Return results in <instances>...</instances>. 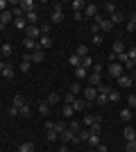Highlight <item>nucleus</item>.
<instances>
[{
  "label": "nucleus",
  "mask_w": 136,
  "mask_h": 152,
  "mask_svg": "<svg viewBox=\"0 0 136 152\" xmlns=\"http://www.w3.org/2000/svg\"><path fill=\"white\" fill-rule=\"evenodd\" d=\"M59 100H64V98H61V95H59V93H50V95H48V98H45V102H48L50 107H52V104H57Z\"/></svg>",
  "instance_id": "nucleus-25"
},
{
  "label": "nucleus",
  "mask_w": 136,
  "mask_h": 152,
  "mask_svg": "<svg viewBox=\"0 0 136 152\" xmlns=\"http://www.w3.org/2000/svg\"><path fill=\"white\" fill-rule=\"evenodd\" d=\"M52 129H55V132H57V134H61V132H66L68 127H66V123H64V121H57V123H55V127H52Z\"/></svg>",
  "instance_id": "nucleus-33"
},
{
  "label": "nucleus",
  "mask_w": 136,
  "mask_h": 152,
  "mask_svg": "<svg viewBox=\"0 0 136 152\" xmlns=\"http://www.w3.org/2000/svg\"><path fill=\"white\" fill-rule=\"evenodd\" d=\"M123 139L127 141V143H129V141H136V129L134 127H125L123 129Z\"/></svg>",
  "instance_id": "nucleus-11"
},
{
  "label": "nucleus",
  "mask_w": 136,
  "mask_h": 152,
  "mask_svg": "<svg viewBox=\"0 0 136 152\" xmlns=\"http://www.w3.org/2000/svg\"><path fill=\"white\" fill-rule=\"evenodd\" d=\"M86 82H89V86H100V84H102V75H100V73H91L89 77H86Z\"/></svg>",
  "instance_id": "nucleus-9"
},
{
  "label": "nucleus",
  "mask_w": 136,
  "mask_h": 152,
  "mask_svg": "<svg viewBox=\"0 0 136 152\" xmlns=\"http://www.w3.org/2000/svg\"><path fill=\"white\" fill-rule=\"evenodd\" d=\"M73 12H84V7H86V2L84 0H73Z\"/></svg>",
  "instance_id": "nucleus-27"
},
{
  "label": "nucleus",
  "mask_w": 136,
  "mask_h": 152,
  "mask_svg": "<svg viewBox=\"0 0 136 152\" xmlns=\"http://www.w3.org/2000/svg\"><path fill=\"white\" fill-rule=\"evenodd\" d=\"M0 61H2V55H0Z\"/></svg>",
  "instance_id": "nucleus-62"
},
{
  "label": "nucleus",
  "mask_w": 136,
  "mask_h": 152,
  "mask_svg": "<svg viewBox=\"0 0 136 152\" xmlns=\"http://www.w3.org/2000/svg\"><path fill=\"white\" fill-rule=\"evenodd\" d=\"M82 123H84V127H91L93 123H95V116H84V121H82Z\"/></svg>",
  "instance_id": "nucleus-45"
},
{
  "label": "nucleus",
  "mask_w": 136,
  "mask_h": 152,
  "mask_svg": "<svg viewBox=\"0 0 136 152\" xmlns=\"http://www.w3.org/2000/svg\"><path fill=\"white\" fill-rule=\"evenodd\" d=\"M127 152H136V141H129V143H127Z\"/></svg>",
  "instance_id": "nucleus-52"
},
{
  "label": "nucleus",
  "mask_w": 136,
  "mask_h": 152,
  "mask_svg": "<svg viewBox=\"0 0 136 152\" xmlns=\"http://www.w3.org/2000/svg\"><path fill=\"white\" fill-rule=\"evenodd\" d=\"M9 116H20V109H16V107H12V109H9Z\"/></svg>",
  "instance_id": "nucleus-56"
},
{
  "label": "nucleus",
  "mask_w": 136,
  "mask_h": 152,
  "mask_svg": "<svg viewBox=\"0 0 136 152\" xmlns=\"http://www.w3.org/2000/svg\"><path fill=\"white\" fill-rule=\"evenodd\" d=\"M102 43V34H95V37H93V45H100Z\"/></svg>",
  "instance_id": "nucleus-54"
},
{
  "label": "nucleus",
  "mask_w": 136,
  "mask_h": 152,
  "mask_svg": "<svg viewBox=\"0 0 136 152\" xmlns=\"http://www.w3.org/2000/svg\"><path fill=\"white\" fill-rule=\"evenodd\" d=\"M89 136H91V132H89V127H82V129H79L77 132V136H75V143H84V141H89Z\"/></svg>",
  "instance_id": "nucleus-10"
},
{
  "label": "nucleus",
  "mask_w": 136,
  "mask_h": 152,
  "mask_svg": "<svg viewBox=\"0 0 136 152\" xmlns=\"http://www.w3.org/2000/svg\"><path fill=\"white\" fill-rule=\"evenodd\" d=\"M120 118H123L125 123H127V121H132V118H134V116H132V109H129V107L120 109Z\"/></svg>",
  "instance_id": "nucleus-30"
},
{
  "label": "nucleus",
  "mask_w": 136,
  "mask_h": 152,
  "mask_svg": "<svg viewBox=\"0 0 136 152\" xmlns=\"http://www.w3.org/2000/svg\"><path fill=\"white\" fill-rule=\"evenodd\" d=\"M18 152H34V143H32V141H25V143H20Z\"/></svg>",
  "instance_id": "nucleus-28"
},
{
  "label": "nucleus",
  "mask_w": 136,
  "mask_h": 152,
  "mask_svg": "<svg viewBox=\"0 0 136 152\" xmlns=\"http://www.w3.org/2000/svg\"><path fill=\"white\" fill-rule=\"evenodd\" d=\"M68 129H71V132H73V134H77V132H79V129H82V125H79V123H77V121H71V123H68Z\"/></svg>",
  "instance_id": "nucleus-36"
},
{
  "label": "nucleus",
  "mask_w": 136,
  "mask_h": 152,
  "mask_svg": "<svg viewBox=\"0 0 136 152\" xmlns=\"http://www.w3.org/2000/svg\"><path fill=\"white\" fill-rule=\"evenodd\" d=\"M75 136H77V134H73L71 129H66V132H61V134H59V141L68 145V143H75Z\"/></svg>",
  "instance_id": "nucleus-7"
},
{
  "label": "nucleus",
  "mask_w": 136,
  "mask_h": 152,
  "mask_svg": "<svg viewBox=\"0 0 136 152\" xmlns=\"http://www.w3.org/2000/svg\"><path fill=\"white\" fill-rule=\"evenodd\" d=\"M116 82H118V86H120V89H132V84H134V80H132L129 75H120V77L116 80Z\"/></svg>",
  "instance_id": "nucleus-8"
},
{
  "label": "nucleus",
  "mask_w": 136,
  "mask_h": 152,
  "mask_svg": "<svg viewBox=\"0 0 136 152\" xmlns=\"http://www.w3.org/2000/svg\"><path fill=\"white\" fill-rule=\"evenodd\" d=\"M7 7H9V2H7V0H0V14L7 12Z\"/></svg>",
  "instance_id": "nucleus-53"
},
{
  "label": "nucleus",
  "mask_w": 136,
  "mask_h": 152,
  "mask_svg": "<svg viewBox=\"0 0 136 152\" xmlns=\"http://www.w3.org/2000/svg\"><path fill=\"white\" fill-rule=\"evenodd\" d=\"M127 57H129V61H134V64H136V45L127 48Z\"/></svg>",
  "instance_id": "nucleus-40"
},
{
  "label": "nucleus",
  "mask_w": 136,
  "mask_h": 152,
  "mask_svg": "<svg viewBox=\"0 0 136 152\" xmlns=\"http://www.w3.org/2000/svg\"><path fill=\"white\" fill-rule=\"evenodd\" d=\"M73 18H75V20H82V18H84V14H82V12H75V14H73Z\"/></svg>",
  "instance_id": "nucleus-58"
},
{
  "label": "nucleus",
  "mask_w": 136,
  "mask_h": 152,
  "mask_svg": "<svg viewBox=\"0 0 136 152\" xmlns=\"http://www.w3.org/2000/svg\"><path fill=\"white\" fill-rule=\"evenodd\" d=\"M30 114H32V109L27 107V104H25V107H23V109H20V116H23V118H27V116H30Z\"/></svg>",
  "instance_id": "nucleus-50"
},
{
  "label": "nucleus",
  "mask_w": 136,
  "mask_h": 152,
  "mask_svg": "<svg viewBox=\"0 0 136 152\" xmlns=\"http://www.w3.org/2000/svg\"><path fill=\"white\" fill-rule=\"evenodd\" d=\"M12 52H14L12 43H2V48H0V55H2V57H9Z\"/></svg>",
  "instance_id": "nucleus-29"
},
{
  "label": "nucleus",
  "mask_w": 136,
  "mask_h": 152,
  "mask_svg": "<svg viewBox=\"0 0 136 152\" xmlns=\"http://www.w3.org/2000/svg\"><path fill=\"white\" fill-rule=\"evenodd\" d=\"M18 5L23 7V12H25V14H27V12H36V9H34V7H36V5H34L32 0H20Z\"/></svg>",
  "instance_id": "nucleus-15"
},
{
  "label": "nucleus",
  "mask_w": 136,
  "mask_h": 152,
  "mask_svg": "<svg viewBox=\"0 0 136 152\" xmlns=\"http://www.w3.org/2000/svg\"><path fill=\"white\" fill-rule=\"evenodd\" d=\"M86 152H95V150H93V148H89V150H86Z\"/></svg>",
  "instance_id": "nucleus-61"
},
{
  "label": "nucleus",
  "mask_w": 136,
  "mask_h": 152,
  "mask_svg": "<svg viewBox=\"0 0 136 152\" xmlns=\"http://www.w3.org/2000/svg\"><path fill=\"white\" fill-rule=\"evenodd\" d=\"M45 139H48V143H55V141L59 139V134L55 132V129H48V134H45Z\"/></svg>",
  "instance_id": "nucleus-34"
},
{
  "label": "nucleus",
  "mask_w": 136,
  "mask_h": 152,
  "mask_svg": "<svg viewBox=\"0 0 136 152\" xmlns=\"http://www.w3.org/2000/svg\"><path fill=\"white\" fill-rule=\"evenodd\" d=\"M75 77H77V80H84V77H86V68H82V66L75 68Z\"/></svg>",
  "instance_id": "nucleus-42"
},
{
  "label": "nucleus",
  "mask_w": 136,
  "mask_h": 152,
  "mask_svg": "<svg viewBox=\"0 0 136 152\" xmlns=\"http://www.w3.org/2000/svg\"><path fill=\"white\" fill-rule=\"evenodd\" d=\"M95 98H97V89L86 84V89H84V100H86V102H95Z\"/></svg>",
  "instance_id": "nucleus-6"
},
{
  "label": "nucleus",
  "mask_w": 136,
  "mask_h": 152,
  "mask_svg": "<svg viewBox=\"0 0 136 152\" xmlns=\"http://www.w3.org/2000/svg\"><path fill=\"white\" fill-rule=\"evenodd\" d=\"M14 25L18 27V30H27V20H25V16H23V18H14Z\"/></svg>",
  "instance_id": "nucleus-32"
},
{
  "label": "nucleus",
  "mask_w": 136,
  "mask_h": 152,
  "mask_svg": "<svg viewBox=\"0 0 136 152\" xmlns=\"http://www.w3.org/2000/svg\"><path fill=\"white\" fill-rule=\"evenodd\" d=\"M5 66H7V61H0V73L5 70Z\"/></svg>",
  "instance_id": "nucleus-60"
},
{
  "label": "nucleus",
  "mask_w": 136,
  "mask_h": 152,
  "mask_svg": "<svg viewBox=\"0 0 136 152\" xmlns=\"http://www.w3.org/2000/svg\"><path fill=\"white\" fill-rule=\"evenodd\" d=\"M25 20H27V25H36V23H39V14H36V12H27Z\"/></svg>",
  "instance_id": "nucleus-16"
},
{
  "label": "nucleus",
  "mask_w": 136,
  "mask_h": 152,
  "mask_svg": "<svg viewBox=\"0 0 136 152\" xmlns=\"http://www.w3.org/2000/svg\"><path fill=\"white\" fill-rule=\"evenodd\" d=\"M86 143H89V145L93 148V150H95V148L100 145V143H102V141H100V134H91V136H89V141H86Z\"/></svg>",
  "instance_id": "nucleus-17"
},
{
  "label": "nucleus",
  "mask_w": 136,
  "mask_h": 152,
  "mask_svg": "<svg viewBox=\"0 0 136 152\" xmlns=\"http://www.w3.org/2000/svg\"><path fill=\"white\" fill-rule=\"evenodd\" d=\"M111 52H113V55L118 57V55L127 52V48H125V43H123V41H113V50H111Z\"/></svg>",
  "instance_id": "nucleus-14"
},
{
  "label": "nucleus",
  "mask_w": 136,
  "mask_h": 152,
  "mask_svg": "<svg viewBox=\"0 0 136 152\" xmlns=\"http://www.w3.org/2000/svg\"><path fill=\"white\" fill-rule=\"evenodd\" d=\"M104 12H109V14H116L118 9H116V5H113V2H107V5H104Z\"/></svg>",
  "instance_id": "nucleus-46"
},
{
  "label": "nucleus",
  "mask_w": 136,
  "mask_h": 152,
  "mask_svg": "<svg viewBox=\"0 0 136 152\" xmlns=\"http://www.w3.org/2000/svg\"><path fill=\"white\" fill-rule=\"evenodd\" d=\"M95 102H97V104H102V107H104V104H107V102H109V95H104V93H97Z\"/></svg>",
  "instance_id": "nucleus-38"
},
{
  "label": "nucleus",
  "mask_w": 136,
  "mask_h": 152,
  "mask_svg": "<svg viewBox=\"0 0 136 152\" xmlns=\"http://www.w3.org/2000/svg\"><path fill=\"white\" fill-rule=\"evenodd\" d=\"M82 68H86V70H89V68H93V57H91V55L82 59Z\"/></svg>",
  "instance_id": "nucleus-37"
},
{
  "label": "nucleus",
  "mask_w": 136,
  "mask_h": 152,
  "mask_svg": "<svg viewBox=\"0 0 136 152\" xmlns=\"http://www.w3.org/2000/svg\"><path fill=\"white\" fill-rule=\"evenodd\" d=\"M25 34H27V39H34V41H39V39H41V30H39V25H27Z\"/></svg>",
  "instance_id": "nucleus-5"
},
{
  "label": "nucleus",
  "mask_w": 136,
  "mask_h": 152,
  "mask_svg": "<svg viewBox=\"0 0 136 152\" xmlns=\"http://www.w3.org/2000/svg\"><path fill=\"white\" fill-rule=\"evenodd\" d=\"M79 91H82V86H79V82H75V84L71 86V93H73V95H77Z\"/></svg>",
  "instance_id": "nucleus-48"
},
{
  "label": "nucleus",
  "mask_w": 136,
  "mask_h": 152,
  "mask_svg": "<svg viewBox=\"0 0 136 152\" xmlns=\"http://www.w3.org/2000/svg\"><path fill=\"white\" fill-rule=\"evenodd\" d=\"M61 116H64V118H73V116H75V109H73V104H64V109H61Z\"/></svg>",
  "instance_id": "nucleus-18"
},
{
  "label": "nucleus",
  "mask_w": 136,
  "mask_h": 152,
  "mask_svg": "<svg viewBox=\"0 0 136 152\" xmlns=\"http://www.w3.org/2000/svg\"><path fill=\"white\" fill-rule=\"evenodd\" d=\"M111 23H113V25H116V23H123V14H120V12H116V14H111Z\"/></svg>",
  "instance_id": "nucleus-41"
},
{
  "label": "nucleus",
  "mask_w": 136,
  "mask_h": 152,
  "mask_svg": "<svg viewBox=\"0 0 136 152\" xmlns=\"http://www.w3.org/2000/svg\"><path fill=\"white\" fill-rule=\"evenodd\" d=\"M109 75H111V77H116V80H118L120 75H125V73H123V64L111 61V64H109Z\"/></svg>",
  "instance_id": "nucleus-2"
},
{
  "label": "nucleus",
  "mask_w": 136,
  "mask_h": 152,
  "mask_svg": "<svg viewBox=\"0 0 136 152\" xmlns=\"http://www.w3.org/2000/svg\"><path fill=\"white\" fill-rule=\"evenodd\" d=\"M82 14H84L86 18H95L97 14H100V7L91 2V5H86V7H84V12H82Z\"/></svg>",
  "instance_id": "nucleus-4"
},
{
  "label": "nucleus",
  "mask_w": 136,
  "mask_h": 152,
  "mask_svg": "<svg viewBox=\"0 0 136 152\" xmlns=\"http://www.w3.org/2000/svg\"><path fill=\"white\" fill-rule=\"evenodd\" d=\"M120 100H123L120 91H118V89H111V93H109V102H120Z\"/></svg>",
  "instance_id": "nucleus-26"
},
{
  "label": "nucleus",
  "mask_w": 136,
  "mask_h": 152,
  "mask_svg": "<svg viewBox=\"0 0 136 152\" xmlns=\"http://www.w3.org/2000/svg\"><path fill=\"white\" fill-rule=\"evenodd\" d=\"M39 48H41L43 52L50 50V48H52V39H50V37H41V39H39Z\"/></svg>",
  "instance_id": "nucleus-13"
},
{
  "label": "nucleus",
  "mask_w": 136,
  "mask_h": 152,
  "mask_svg": "<svg viewBox=\"0 0 136 152\" xmlns=\"http://www.w3.org/2000/svg\"><path fill=\"white\" fill-rule=\"evenodd\" d=\"M61 20H64V12H52V16H50L52 25H57V23H61Z\"/></svg>",
  "instance_id": "nucleus-23"
},
{
  "label": "nucleus",
  "mask_w": 136,
  "mask_h": 152,
  "mask_svg": "<svg viewBox=\"0 0 136 152\" xmlns=\"http://www.w3.org/2000/svg\"><path fill=\"white\" fill-rule=\"evenodd\" d=\"M127 32H136V14L129 16V23H127Z\"/></svg>",
  "instance_id": "nucleus-39"
},
{
  "label": "nucleus",
  "mask_w": 136,
  "mask_h": 152,
  "mask_svg": "<svg viewBox=\"0 0 136 152\" xmlns=\"http://www.w3.org/2000/svg\"><path fill=\"white\" fill-rule=\"evenodd\" d=\"M75 98H77V95H73L71 91H68V95H66L64 100H66V104H73V102H75Z\"/></svg>",
  "instance_id": "nucleus-49"
},
{
  "label": "nucleus",
  "mask_w": 136,
  "mask_h": 152,
  "mask_svg": "<svg viewBox=\"0 0 136 152\" xmlns=\"http://www.w3.org/2000/svg\"><path fill=\"white\" fill-rule=\"evenodd\" d=\"M113 30V23H111L109 18H104L102 23H100V32H104V34H107V32H111Z\"/></svg>",
  "instance_id": "nucleus-19"
},
{
  "label": "nucleus",
  "mask_w": 136,
  "mask_h": 152,
  "mask_svg": "<svg viewBox=\"0 0 136 152\" xmlns=\"http://www.w3.org/2000/svg\"><path fill=\"white\" fill-rule=\"evenodd\" d=\"M95 152H109V150H107V145H104V143H100V145L95 148Z\"/></svg>",
  "instance_id": "nucleus-57"
},
{
  "label": "nucleus",
  "mask_w": 136,
  "mask_h": 152,
  "mask_svg": "<svg viewBox=\"0 0 136 152\" xmlns=\"http://www.w3.org/2000/svg\"><path fill=\"white\" fill-rule=\"evenodd\" d=\"M25 104H27V102H25V98H23V95H14V104H12V107H16V109H23Z\"/></svg>",
  "instance_id": "nucleus-21"
},
{
  "label": "nucleus",
  "mask_w": 136,
  "mask_h": 152,
  "mask_svg": "<svg viewBox=\"0 0 136 152\" xmlns=\"http://www.w3.org/2000/svg\"><path fill=\"white\" fill-rule=\"evenodd\" d=\"M43 59H45V52L41 50V48H39L36 52H32V61H34V64H41Z\"/></svg>",
  "instance_id": "nucleus-22"
},
{
  "label": "nucleus",
  "mask_w": 136,
  "mask_h": 152,
  "mask_svg": "<svg viewBox=\"0 0 136 152\" xmlns=\"http://www.w3.org/2000/svg\"><path fill=\"white\" fill-rule=\"evenodd\" d=\"M127 107H129V109H136V95H134V93L127 95Z\"/></svg>",
  "instance_id": "nucleus-43"
},
{
  "label": "nucleus",
  "mask_w": 136,
  "mask_h": 152,
  "mask_svg": "<svg viewBox=\"0 0 136 152\" xmlns=\"http://www.w3.org/2000/svg\"><path fill=\"white\" fill-rule=\"evenodd\" d=\"M52 12H64V5L61 2H52Z\"/></svg>",
  "instance_id": "nucleus-51"
},
{
  "label": "nucleus",
  "mask_w": 136,
  "mask_h": 152,
  "mask_svg": "<svg viewBox=\"0 0 136 152\" xmlns=\"http://www.w3.org/2000/svg\"><path fill=\"white\" fill-rule=\"evenodd\" d=\"M68 64H71L73 68H79V66H82V59H79L77 55H71V57H68Z\"/></svg>",
  "instance_id": "nucleus-31"
},
{
  "label": "nucleus",
  "mask_w": 136,
  "mask_h": 152,
  "mask_svg": "<svg viewBox=\"0 0 136 152\" xmlns=\"http://www.w3.org/2000/svg\"><path fill=\"white\" fill-rule=\"evenodd\" d=\"M100 129H102V125H100V123H93V125L89 127V132H91V134H100Z\"/></svg>",
  "instance_id": "nucleus-44"
},
{
  "label": "nucleus",
  "mask_w": 136,
  "mask_h": 152,
  "mask_svg": "<svg viewBox=\"0 0 136 152\" xmlns=\"http://www.w3.org/2000/svg\"><path fill=\"white\" fill-rule=\"evenodd\" d=\"M116 61H118V64H123V66H125V64L129 61V57H127V52H123V55H118V59H116Z\"/></svg>",
  "instance_id": "nucleus-47"
},
{
  "label": "nucleus",
  "mask_w": 136,
  "mask_h": 152,
  "mask_svg": "<svg viewBox=\"0 0 136 152\" xmlns=\"http://www.w3.org/2000/svg\"><path fill=\"white\" fill-rule=\"evenodd\" d=\"M2 77H5V80H12V77H14V68L9 66V64H7L5 70H2Z\"/></svg>",
  "instance_id": "nucleus-35"
},
{
  "label": "nucleus",
  "mask_w": 136,
  "mask_h": 152,
  "mask_svg": "<svg viewBox=\"0 0 136 152\" xmlns=\"http://www.w3.org/2000/svg\"><path fill=\"white\" fill-rule=\"evenodd\" d=\"M14 20V16H12V12H2L0 14V27H7L9 23Z\"/></svg>",
  "instance_id": "nucleus-12"
},
{
  "label": "nucleus",
  "mask_w": 136,
  "mask_h": 152,
  "mask_svg": "<svg viewBox=\"0 0 136 152\" xmlns=\"http://www.w3.org/2000/svg\"><path fill=\"white\" fill-rule=\"evenodd\" d=\"M75 55H77L79 59L89 57V45H86V43H82V45H79V48H77V52H75Z\"/></svg>",
  "instance_id": "nucleus-24"
},
{
  "label": "nucleus",
  "mask_w": 136,
  "mask_h": 152,
  "mask_svg": "<svg viewBox=\"0 0 136 152\" xmlns=\"http://www.w3.org/2000/svg\"><path fill=\"white\" fill-rule=\"evenodd\" d=\"M59 152H68V148H66V143H61V148H59Z\"/></svg>",
  "instance_id": "nucleus-59"
},
{
  "label": "nucleus",
  "mask_w": 136,
  "mask_h": 152,
  "mask_svg": "<svg viewBox=\"0 0 136 152\" xmlns=\"http://www.w3.org/2000/svg\"><path fill=\"white\" fill-rule=\"evenodd\" d=\"M23 48L32 55V52L39 50V41H34V39H27V37H25V39H23Z\"/></svg>",
  "instance_id": "nucleus-3"
},
{
  "label": "nucleus",
  "mask_w": 136,
  "mask_h": 152,
  "mask_svg": "<svg viewBox=\"0 0 136 152\" xmlns=\"http://www.w3.org/2000/svg\"><path fill=\"white\" fill-rule=\"evenodd\" d=\"M93 102H86L84 98H75V102H73V109H75V114H79V111H84V109H89Z\"/></svg>",
  "instance_id": "nucleus-1"
},
{
  "label": "nucleus",
  "mask_w": 136,
  "mask_h": 152,
  "mask_svg": "<svg viewBox=\"0 0 136 152\" xmlns=\"http://www.w3.org/2000/svg\"><path fill=\"white\" fill-rule=\"evenodd\" d=\"M20 70L27 73V70H30V61H20Z\"/></svg>",
  "instance_id": "nucleus-55"
},
{
  "label": "nucleus",
  "mask_w": 136,
  "mask_h": 152,
  "mask_svg": "<svg viewBox=\"0 0 136 152\" xmlns=\"http://www.w3.org/2000/svg\"><path fill=\"white\" fill-rule=\"evenodd\" d=\"M39 114H41V116H50V104H48L45 100L39 102Z\"/></svg>",
  "instance_id": "nucleus-20"
}]
</instances>
